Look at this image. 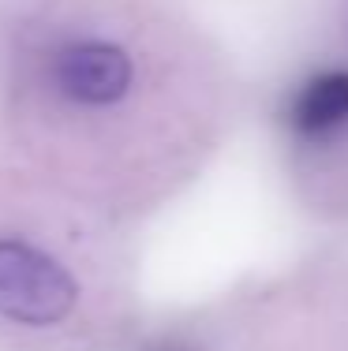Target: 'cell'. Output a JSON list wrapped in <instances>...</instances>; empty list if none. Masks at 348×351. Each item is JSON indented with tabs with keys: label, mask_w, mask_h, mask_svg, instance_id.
<instances>
[{
	"label": "cell",
	"mask_w": 348,
	"mask_h": 351,
	"mask_svg": "<svg viewBox=\"0 0 348 351\" xmlns=\"http://www.w3.org/2000/svg\"><path fill=\"white\" fill-rule=\"evenodd\" d=\"M38 86L71 116L116 112L139 86V64L128 45L102 30H56L38 49Z\"/></svg>",
	"instance_id": "6da1fadb"
},
{
	"label": "cell",
	"mask_w": 348,
	"mask_h": 351,
	"mask_svg": "<svg viewBox=\"0 0 348 351\" xmlns=\"http://www.w3.org/2000/svg\"><path fill=\"white\" fill-rule=\"evenodd\" d=\"M169 351H195V348H169Z\"/></svg>",
	"instance_id": "277c9868"
},
{
	"label": "cell",
	"mask_w": 348,
	"mask_h": 351,
	"mask_svg": "<svg viewBox=\"0 0 348 351\" xmlns=\"http://www.w3.org/2000/svg\"><path fill=\"white\" fill-rule=\"evenodd\" d=\"M76 277L49 250L30 239L0 236V317L4 322L45 329L76 311Z\"/></svg>",
	"instance_id": "7a4b0ae2"
},
{
	"label": "cell",
	"mask_w": 348,
	"mask_h": 351,
	"mask_svg": "<svg viewBox=\"0 0 348 351\" xmlns=\"http://www.w3.org/2000/svg\"><path fill=\"white\" fill-rule=\"evenodd\" d=\"M288 128L303 142H334L348 131V68L311 75L288 101Z\"/></svg>",
	"instance_id": "3957f363"
}]
</instances>
